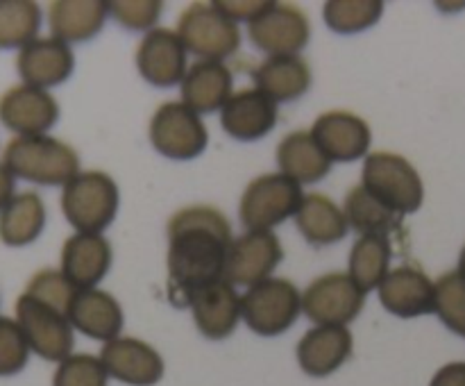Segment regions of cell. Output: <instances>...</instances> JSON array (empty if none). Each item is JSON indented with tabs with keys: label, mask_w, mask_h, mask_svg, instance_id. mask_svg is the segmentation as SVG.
<instances>
[{
	"label": "cell",
	"mask_w": 465,
	"mask_h": 386,
	"mask_svg": "<svg viewBox=\"0 0 465 386\" xmlns=\"http://www.w3.org/2000/svg\"><path fill=\"white\" fill-rule=\"evenodd\" d=\"M230 221L216 207L180 209L168 223V293L175 304L225 277L232 245Z\"/></svg>",
	"instance_id": "1"
},
{
	"label": "cell",
	"mask_w": 465,
	"mask_h": 386,
	"mask_svg": "<svg viewBox=\"0 0 465 386\" xmlns=\"http://www.w3.org/2000/svg\"><path fill=\"white\" fill-rule=\"evenodd\" d=\"M3 166L14 177L44 186H66L80 173V157L64 141L53 136H16L7 144Z\"/></svg>",
	"instance_id": "2"
},
{
	"label": "cell",
	"mask_w": 465,
	"mask_h": 386,
	"mask_svg": "<svg viewBox=\"0 0 465 386\" xmlns=\"http://www.w3.org/2000/svg\"><path fill=\"white\" fill-rule=\"evenodd\" d=\"M118 200V186L107 173L86 171L64 186L62 209L77 232L100 234L116 218Z\"/></svg>",
	"instance_id": "3"
},
{
	"label": "cell",
	"mask_w": 465,
	"mask_h": 386,
	"mask_svg": "<svg viewBox=\"0 0 465 386\" xmlns=\"http://www.w3.org/2000/svg\"><path fill=\"white\" fill-rule=\"evenodd\" d=\"M361 186L400 216L420 209L425 186L409 159L395 153H372L363 163Z\"/></svg>",
	"instance_id": "4"
},
{
	"label": "cell",
	"mask_w": 465,
	"mask_h": 386,
	"mask_svg": "<svg viewBox=\"0 0 465 386\" xmlns=\"http://www.w3.org/2000/svg\"><path fill=\"white\" fill-rule=\"evenodd\" d=\"M302 312L298 286L282 277H268L241 295V316L252 332L277 336L289 330Z\"/></svg>",
	"instance_id": "5"
},
{
	"label": "cell",
	"mask_w": 465,
	"mask_h": 386,
	"mask_svg": "<svg viewBox=\"0 0 465 386\" xmlns=\"http://www.w3.org/2000/svg\"><path fill=\"white\" fill-rule=\"evenodd\" d=\"M177 36L186 50L209 62H221L241 44L239 25L216 3H195L182 12Z\"/></svg>",
	"instance_id": "6"
},
{
	"label": "cell",
	"mask_w": 465,
	"mask_h": 386,
	"mask_svg": "<svg viewBox=\"0 0 465 386\" xmlns=\"http://www.w3.org/2000/svg\"><path fill=\"white\" fill-rule=\"evenodd\" d=\"M302 200V189L291 177L282 173L259 175L241 198V221L248 232H271L289 216H295Z\"/></svg>",
	"instance_id": "7"
},
{
	"label": "cell",
	"mask_w": 465,
	"mask_h": 386,
	"mask_svg": "<svg viewBox=\"0 0 465 386\" xmlns=\"http://www.w3.org/2000/svg\"><path fill=\"white\" fill-rule=\"evenodd\" d=\"M16 321L30 350L48 361H64L73 354V325L66 313L23 293L16 300Z\"/></svg>",
	"instance_id": "8"
},
{
	"label": "cell",
	"mask_w": 465,
	"mask_h": 386,
	"mask_svg": "<svg viewBox=\"0 0 465 386\" xmlns=\"http://www.w3.org/2000/svg\"><path fill=\"white\" fill-rule=\"evenodd\" d=\"M366 291L354 284L348 272H327L302 293V312L316 325L345 327L361 313Z\"/></svg>",
	"instance_id": "9"
},
{
	"label": "cell",
	"mask_w": 465,
	"mask_h": 386,
	"mask_svg": "<svg viewBox=\"0 0 465 386\" xmlns=\"http://www.w3.org/2000/svg\"><path fill=\"white\" fill-rule=\"evenodd\" d=\"M207 127L184 103H163L150 121V141L168 159H193L207 148Z\"/></svg>",
	"instance_id": "10"
},
{
	"label": "cell",
	"mask_w": 465,
	"mask_h": 386,
	"mask_svg": "<svg viewBox=\"0 0 465 386\" xmlns=\"http://www.w3.org/2000/svg\"><path fill=\"white\" fill-rule=\"evenodd\" d=\"M250 41L271 57L298 54L309 44L312 27L295 5L268 3V7L250 23Z\"/></svg>",
	"instance_id": "11"
},
{
	"label": "cell",
	"mask_w": 465,
	"mask_h": 386,
	"mask_svg": "<svg viewBox=\"0 0 465 386\" xmlns=\"http://www.w3.org/2000/svg\"><path fill=\"white\" fill-rule=\"evenodd\" d=\"M282 257V243L272 232H245L232 241L225 262V280L250 289L268 280L280 266Z\"/></svg>",
	"instance_id": "12"
},
{
	"label": "cell",
	"mask_w": 465,
	"mask_h": 386,
	"mask_svg": "<svg viewBox=\"0 0 465 386\" xmlns=\"http://www.w3.org/2000/svg\"><path fill=\"white\" fill-rule=\"evenodd\" d=\"M57 100L45 89L18 84L0 95V121L18 136H39L57 123Z\"/></svg>",
	"instance_id": "13"
},
{
	"label": "cell",
	"mask_w": 465,
	"mask_h": 386,
	"mask_svg": "<svg viewBox=\"0 0 465 386\" xmlns=\"http://www.w3.org/2000/svg\"><path fill=\"white\" fill-rule=\"evenodd\" d=\"M136 68L153 86H175L186 77V48L177 32L154 27L141 39Z\"/></svg>",
	"instance_id": "14"
},
{
	"label": "cell",
	"mask_w": 465,
	"mask_h": 386,
	"mask_svg": "<svg viewBox=\"0 0 465 386\" xmlns=\"http://www.w3.org/2000/svg\"><path fill=\"white\" fill-rule=\"evenodd\" d=\"M109 377L130 386H154L163 377V359L153 345L132 336L107 341L100 350Z\"/></svg>",
	"instance_id": "15"
},
{
	"label": "cell",
	"mask_w": 465,
	"mask_h": 386,
	"mask_svg": "<svg viewBox=\"0 0 465 386\" xmlns=\"http://www.w3.org/2000/svg\"><path fill=\"white\" fill-rule=\"evenodd\" d=\"M380 302L400 318H416L436 312V282L420 268L398 266L380 284Z\"/></svg>",
	"instance_id": "16"
},
{
	"label": "cell",
	"mask_w": 465,
	"mask_h": 386,
	"mask_svg": "<svg viewBox=\"0 0 465 386\" xmlns=\"http://www.w3.org/2000/svg\"><path fill=\"white\" fill-rule=\"evenodd\" d=\"M189 307L193 312L198 330L213 341L227 339L243 318L241 316V295L225 277L195 291L189 298Z\"/></svg>",
	"instance_id": "17"
},
{
	"label": "cell",
	"mask_w": 465,
	"mask_h": 386,
	"mask_svg": "<svg viewBox=\"0 0 465 386\" xmlns=\"http://www.w3.org/2000/svg\"><path fill=\"white\" fill-rule=\"evenodd\" d=\"M312 136L331 162H354L371 148V127L350 112H327L316 118Z\"/></svg>",
	"instance_id": "18"
},
{
	"label": "cell",
	"mask_w": 465,
	"mask_h": 386,
	"mask_svg": "<svg viewBox=\"0 0 465 386\" xmlns=\"http://www.w3.org/2000/svg\"><path fill=\"white\" fill-rule=\"evenodd\" d=\"M73 66H75V57L68 44L54 39H35L21 48L16 57L18 75L23 82L36 89H48V86H57L71 77Z\"/></svg>",
	"instance_id": "19"
},
{
	"label": "cell",
	"mask_w": 465,
	"mask_h": 386,
	"mask_svg": "<svg viewBox=\"0 0 465 386\" xmlns=\"http://www.w3.org/2000/svg\"><path fill=\"white\" fill-rule=\"evenodd\" d=\"M112 266V245L103 234L68 236L62 248V272L75 289H95Z\"/></svg>",
	"instance_id": "20"
},
{
	"label": "cell",
	"mask_w": 465,
	"mask_h": 386,
	"mask_svg": "<svg viewBox=\"0 0 465 386\" xmlns=\"http://www.w3.org/2000/svg\"><path fill=\"white\" fill-rule=\"evenodd\" d=\"M221 123L239 141L263 139L277 123V103L259 89L236 91L223 107Z\"/></svg>",
	"instance_id": "21"
},
{
	"label": "cell",
	"mask_w": 465,
	"mask_h": 386,
	"mask_svg": "<svg viewBox=\"0 0 465 386\" xmlns=\"http://www.w3.org/2000/svg\"><path fill=\"white\" fill-rule=\"evenodd\" d=\"M352 354V334L341 325H316L300 339L298 363L307 375L327 377Z\"/></svg>",
	"instance_id": "22"
},
{
	"label": "cell",
	"mask_w": 465,
	"mask_h": 386,
	"mask_svg": "<svg viewBox=\"0 0 465 386\" xmlns=\"http://www.w3.org/2000/svg\"><path fill=\"white\" fill-rule=\"evenodd\" d=\"M68 321L82 334L98 341H114L121 336L123 330V309L112 293L100 289H77L71 307H68Z\"/></svg>",
	"instance_id": "23"
},
{
	"label": "cell",
	"mask_w": 465,
	"mask_h": 386,
	"mask_svg": "<svg viewBox=\"0 0 465 386\" xmlns=\"http://www.w3.org/2000/svg\"><path fill=\"white\" fill-rule=\"evenodd\" d=\"M232 98V73L223 62L200 59L186 71L182 82V103L195 114H209L225 107Z\"/></svg>",
	"instance_id": "24"
},
{
	"label": "cell",
	"mask_w": 465,
	"mask_h": 386,
	"mask_svg": "<svg viewBox=\"0 0 465 386\" xmlns=\"http://www.w3.org/2000/svg\"><path fill=\"white\" fill-rule=\"evenodd\" d=\"M109 3L103 0H54L50 5V30L64 44L94 39L104 25Z\"/></svg>",
	"instance_id": "25"
},
{
	"label": "cell",
	"mask_w": 465,
	"mask_h": 386,
	"mask_svg": "<svg viewBox=\"0 0 465 386\" xmlns=\"http://www.w3.org/2000/svg\"><path fill=\"white\" fill-rule=\"evenodd\" d=\"M254 84L259 91L272 98L275 103H289L307 94L312 86V71L309 64L298 54H277L268 57L252 73Z\"/></svg>",
	"instance_id": "26"
},
{
	"label": "cell",
	"mask_w": 465,
	"mask_h": 386,
	"mask_svg": "<svg viewBox=\"0 0 465 386\" xmlns=\"http://www.w3.org/2000/svg\"><path fill=\"white\" fill-rule=\"evenodd\" d=\"M277 163L282 175L298 184H313L330 173L331 159L322 153L312 132H293L277 145Z\"/></svg>",
	"instance_id": "27"
},
{
	"label": "cell",
	"mask_w": 465,
	"mask_h": 386,
	"mask_svg": "<svg viewBox=\"0 0 465 386\" xmlns=\"http://www.w3.org/2000/svg\"><path fill=\"white\" fill-rule=\"evenodd\" d=\"M295 223L304 239L313 245L339 243L350 230L343 209L322 193H309L302 200L298 213H295Z\"/></svg>",
	"instance_id": "28"
},
{
	"label": "cell",
	"mask_w": 465,
	"mask_h": 386,
	"mask_svg": "<svg viewBox=\"0 0 465 386\" xmlns=\"http://www.w3.org/2000/svg\"><path fill=\"white\" fill-rule=\"evenodd\" d=\"M45 225L44 200L35 191H23L0 212V241L9 248H21L39 239Z\"/></svg>",
	"instance_id": "29"
},
{
	"label": "cell",
	"mask_w": 465,
	"mask_h": 386,
	"mask_svg": "<svg viewBox=\"0 0 465 386\" xmlns=\"http://www.w3.org/2000/svg\"><path fill=\"white\" fill-rule=\"evenodd\" d=\"M343 213L348 218L350 227H354L359 234L389 236L391 232L400 230V225H402V216L398 212H393L391 207H386L381 200H377L361 184L350 189V193L345 195Z\"/></svg>",
	"instance_id": "30"
},
{
	"label": "cell",
	"mask_w": 465,
	"mask_h": 386,
	"mask_svg": "<svg viewBox=\"0 0 465 386\" xmlns=\"http://www.w3.org/2000/svg\"><path fill=\"white\" fill-rule=\"evenodd\" d=\"M391 239L386 234H361L350 252V272L361 291H372L389 275Z\"/></svg>",
	"instance_id": "31"
},
{
	"label": "cell",
	"mask_w": 465,
	"mask_h": 386,
	"mask_svg": "<svg viewBox=\"0 0 465 386\" xmlns=\"http://www.w3.org/2000/svg\"><path fill=\"white\" fill-rule=\"evenodd\" d=\"M41 9L32 0H0V48H25L36 39Z\"/></svg>",
	"instance_id": "32"
},
{
	"label": "cell",
	"mask_w": 465,
	"mask_h": 386,
	"mask_svg": "<svg viewBox=\"0 0 465 386\" xmlns=\"http://www.w3.org/2000/svg\"><path fill=\"white\" fill-rule=\"evenodd\" d=\"M384 12V3L377 0H330L322 7V16L330 30L339 35H354L375 25Z\"/></svg>",
	"instance_id": "33"
},
{
	"label": "cell",
	"mask_w": 465,
	"mask_h": 386,
	"mask_svg": "<svg viewBox=\"0 0 465 386\" xmlns=\"http://www.w3.org/2000/svg\"><path fill=\"white\" fill-rule=\"evenodd\" d=\"M436 313L448 330L465 339V277L459 271L436 280Z\"/></svg>",
	"instance_id": "34"
},
{
	"label": "cell",
	"mask_w": 465,
	"mask_h": 386,
	"mask_svg": "<svg viewBox=\"0 0 465 386\" xmlns=\"http://www.w3.org/2000/svg\"><path fill=\"white\" fill-rule=\"evenodd\" d=\"M109 372L94 354H71L59 361L53 386H107Z\"/></svg>",
	"instance_id": "35"
},
{
	"label": "cell",
	"mask_w": 465,
	"mask_h": 386,
	"mask_svg": "<svg viewBox=\"0 0 465 386\" xmlns=\"http://www.w3.org/2000/svg\"><path fill=\"white\" fill-rule=\"evenodd\" d=\"M25 293L32 295V298L41 300V302L50 304V307H54L57 312L66 313L68 316V307H71L77 289L68 282V277L64 275L62 271L44 268V271L35 272V275L30 277Z\"/></svg>",
	"instance_id": "36"
},
{
	"label": "cell",
	"mask_w": 465,
	"mask_h": 386,
	"mask_svg": "<svg viewBox=\"0 0 465 386\" xmlns=\"http://www.w3.org/2000/svg\"><path fill=\"white\" fill-rule=\"evenodd\" d=\"M27 357H30V343L18 321L0 316V377L21 372Z\"/></svg>",
	"instance_id": "37"
},
{
	"label": "cell",
	"mask_w": 465,
	"mask_h": 386,
	"mask_svg": "<svg viewBox=\"0 0 465 386\" xmlns=\"http://www.w3.org/2000/svg\"><path fill=\"white\" fill-rule=\"evenodd\" d=\"M163 5L159 0H125L109 3V14L127 30H154Z\"/></svg>",
	"instance_id": "38"
},
{
	"label": "cell",
	"mask_w": 465,
	"mask_h": 386,
	"mask_svg": "<svg viewBox=\"0 0 465 386\" xmlns=\"http://www.w3.org/2000/svg\"><path fill=\"white\" fill-rule=\"evenodd\" d=\"M221 7V12H225L232 21H248L252 23L263 9L268 7V3H216Z\"/></svg>",
	"instance_id": "39"
},
{
	"label": "cell",
	"mask_w": 465,
	"mask_h": 386,
	"mask_svg": "<svg viewBox=\"0 0 465 386\" xmlns=\"http://www.w3.org/2000/svg\"><path fill=\"white\" fill-rule=\"evenodd\" d=\"M430 386H465V361L445 363L434 377Z\"/></svg>",
	"instance_id": "40"
},
{
	"label": "cell",
	"mask_w": 465,
	"mask_h": 386,
	"mask_svg": "<svg viewBox=\"0 0 465 386\" xmlns=\"http://www.w3.org/2000/svg\"><path fill=\"white\" fill-rule=\"evenodd\" d=\"M14 198V175L5 166H0V212Z\"/></svg>",
	"instance_id": "41"
},
{
	"label": "cell",
	"mask_w": 465,
	"mask_h": 386,
	"mask_svg": "<svg viewBox=\"0 0 465 386\" xmlns=\"http://www.w3.org/2000/svg\"><path fill=\"white\" fill-rule=\"evenodd\" d=\"M459 272H461V275L465 277V245L461 250V257H459Z\"/></svg>",
	"instance_id": "42"
}]
</instances>
